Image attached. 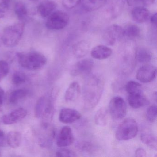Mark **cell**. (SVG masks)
I'll return each mask as SVG.
<instances>
[{"label": "cell", "mask_w": 157, "mask_h": 157, "mask_svg": "<svg viewBox=\"0 0 157 157\" xmlns=\"http://www.w3.org/2000/svg\"><path fill=\"white\" fill-rule=\"evenodd\" d=\"M104 83L101 78L92 75L85 81L83 86V98L87 109L94 108L102 95Z\"/></svg>", "instance_id": "6da1fadb"}, {"label": "cell", "mask_w": 157, "mask_h": 157, "mask_svg": "<svg viewBox=\"0 0 157 157\" xmlns=\"http://www.w3.org/2000/svg\"><path fill=\"white\" fill-rule=\"evenodd\" d=\"M17 57L20 66L29 70L40 69L45 66L47 62L46 57L39 52L18 53Z\"/></svg>", "instance_id": "7a4b0ae2"}, {"label": "cell", "mask_w": 157, "mask_h": 157, "mask_svg": "<svg viewBox=\"0 0 157 157\" xmlns=\"http://www.w3.org/2000/svg\"><path fill=\"white\" fill-rule=\"evenodd\" d=\"M24 29L25 25L23 23L8 26L3 30L1 37L2 42L7 47L15 46L21 39Z\"/></svg>", "instance_id": "3957f363"}, {"label": "cell", "mask_w": 157, "mask_h": 157, "mask_svg": "<svg viewBox=\"0 0 157 157\" xmlns=\"http://www.w3.org/2000/svg\"><path fill=\"white\" fill-rule=\"evenodd\" d=\"M138 132V126L136 121L133 118H126L117 127L116 137L120 141L128 140L135 138Z\"/></svg>", "instance_id": "277c9868"}, {"label": "cell", "mask_w": 157, "mask_h": 157, "mask_svg": "<svg viewBox=\"0 0 157 157\" xmlns=\"http://www.w3.org/2000/svg\"><path fill=\"white\" fill-rule=\"evenodd\" d=\"M53 101L50 97L42 96L39 98L35 108V116L36 118L46 120H51L54 114Z\"/></svg>", "instance_id": "5b68a950"}, {"label": "cell", "mask_w": 157, "mask_h": 157, "mask_svg": "<svg viewBox=\"0 0 157 157\" xmlns=\"http://www.w3.org/2000/svg\"><path fill=\"white\" fill-rule=\"evenodd\" d=\"M69 22V16L62 11L53 12L46 22V26L49 30H60L65 28Z\"/></svg>", "instance_id": "8992f818"}, {"label": "cell", "mask_w": 157, "mask_h": 157, "mask_svg": "<svg viewBox=\"0 0 157 157\" xmlns=\"http://www.w3.org/2000/svg\"><path fill=\"white\" fill-rule=\"evenodd\" d=\"M109 111L113 119L121 120L126 115L127 107L124 100L120 96L113 97L109 103Z\"/></svg>", "instance_id": "52a82bcc"}, {"label": "cell", "mask_w": 157, "mask_h": 157, "mask_svg": "<svg viewBox=\"0 0 157 157\" xmlns=\"http://www.w3.org/2000/svg\"><path fill=\"white\" fill-rule=\"evenodd\" d=\"M124 36V29L118 25L109 26L105 32L104 39L109 45H113Z\"/></svg>", "instance_id": "ba28073f"}, {"label": "cell", "mask_w": 157, "mask_h": 157, "mask_svg": "<svg viewBox=\"0 0 157 157\" xmlns=\"http://www.w3.org/2000/svg\"><path fill=\"white\" fill-rule=\"evenodd\" d=\"M157 76V68L151 65L140 67L137 72L136 78L142 83H149L154 80Z\"/></svg>", "instance_id": "9c48e42d"}, {"label": "cell", "mask_w": 157, "mask_h": 157, "mask_svg": "<svg viewBox=\"0 0 157 157\" xmlns=\"http://www.w3.org/2000/svg\"><path fill=\"white\" fill-rule=\"evenodd\" d=\"M94 66V63L92 59H82L74 65L71 71V74L75 76L88 75L91 72Z\"/></svg>", "instance_id": "30bf717a"}, {"label": "cell", "mask_w": 157, "mask_h": 157, "mask_svg": "<svg viewBox=\"0 0 157 157\" xmlns=\"http://www.w3.org/2000/svg\"><path fill=\"white\" fill-rule=\"evenodd\" d=\"M75 140L72 130L70 127H63L59 131L56 139V144L59 147L71 146Z\"/></svg>", "instance_id": "8fae6325"}, {"label": "cell", "mask_w": 157, "mask_h": 157, "mask_svg": "<svg viewBox=\"0 0 157 157\" xmlns=\"http://www.w3.org/2000/svg\"><path fill=\"white\" fill-rule=\"evenodd\" d=\"M80 113L70 108H63L60 110L59 114V120L64 124H71L81 118Z\"/></svg>", "instance_id": "7c38bea8"}, {"label": "cell", "mask_w": 157, "mask_h": 157, "mask_svg": "<svg viewBox=\"0 0 157 157\" xmlns=\"http://www.w3.org/2000/svg\"><path fill=\"white\" fill-rule=\"evenodd\" d=\"M27 111L24 108H18L10 114L3 115L2 121L4 124H13L23 119L27 115Z\"/></svg>", "instance_id": "4fadbf2b"}, {"label": "cell", "mask_w": 157, "mask_h": 157, "mask_svg": "<svg viewBox=\"0 0 157 157\" xmlns=\"http://www.w3.org/2000/svg\"><path fill=\"white\" fill-rule=\"evenodd\" d=\"M128 102L132 108L137 109L149 104V101L143 93L128 94Z\"/></svg>", "instance_id": "5bb4252c"}, {"label": "cell", "mask_w": 157, "mask_h": 157, "mask_svg": "<svg viewBox=\"0 0 157 157\" xmlns=\"http://www.w3.org/2000/svg\"><path fill=\"white\" fill-rule=\"evenodd\" d=\"M132 19L136 22L141 24L146 22L149 19V11L145 7L138 6L134 8L131 11Z\"/></svg>", "instance_id": "9a60e30c"}, {"label": "cell", "mask_w": 157, "mask_h": 157, "mask_svg": "<svg viewBox=\"0 0 157 157\" xmlns=\"http://www.w3.org/2000/svg\"><path fill=\"white\" fill-rule=\"evenodd\" d=\"M112 53V49L105 45L96 46L91 51V56L98 60H103L108 58L111 56Z\"/></svg>", "instance_id": "2e32d148"}, {"label": "cell", "mask_w": 157, "mask_h": 157, "mask_svg": "<svg viewBox=\"0 0 157 157\" xmlns=\"http://www.w3.org/2000/svg\"><path fill=\"white\" fill-rule=\"evenodd\" d=\"M81 93V88L78 82H71L65 94V100L67 102H72L78 97Z\"/></svg>", "instance_id": "e0dca14e"}, {"label": "cell", "mask_w": 157, "mask_h": 157, "mask_svg": "<svg viewBox=\"0 0 157 157\" xmlns=\"http://www.w3.org/2000/svg\"><path fill=\"white\" fill-rule=\"evenodd\" d=\"M57 4L53 1H46L42 2L37 7V11L42 17H48L56 10Z\"/></svg>", "instance_id": "ac0fdd59"}, {"label": "cell", "mask_w": 157, "mask_h": 157, "mask_svg": "<svg viewBox=\"0 0 157 157\" xmlns=\"http://www.w3.org/2000/svg\"><path fill=\"white\" fill-rule=\"evenodd\" d=\"M90 50V44L87 41H79L74 45L72 48L73 54L77 57L81 58L86 56Z\"/></svg>", "instance_id": "d6986e66"}, {"label": "cell", "mask_w": 157, "mask_h": 157, "mask_svg": "<svg viewBox=\"0 0 157 157\" xmlns=\"http://www.w3.org/2000/svg\"><path fill=\"white\" fill-rule=\"evenodd\" d=\"M107 0H81L83 8L89 11H93L103 7Z\"/></svg>", "instance_id": "ffe728a7"}, {"label": "cell", "mask_w": 157, "mask_h": 157, "mask_svg": "<svg viewBox=\"0 0 157 157\" xmlns=\"http://www.w3.org/2000/svg\"><path fill=\"white\" fill-rule=\"evenodd\" d=\"M135 57L140 63H146L151 60L152 55L148 49L145 48L140 47L137 49Z\"/></svg>", "instance_id": "44dd1931"}, {"label": "cell", "mask_w": 157, "mask_h": 157, "mask_svg": "<svg viewBox=\"0 0 157 157\" xmlns=\"http://www.w3.org/2000/svg\"><path fill=\"white\" fill-rule=\"evenodd\" d=\"M7 141L10 147L17 148L21 143V134L18 131H10L7 135Z\"/></svg>", "instance_id": "7402d4cb"}, {"label": "cell", "mask_w": 157, "mask_h": 157, "mask_svg": "<svg viewBox=\"0 0 157 157\" xmlns=\"http://www.w3.org/2000/svg\"><path fill=\"white\" fill-rule=\"evenodd\" d=\"M108 111L105 107H101L97 111L94 115L95 124L99 126H104L107 124L108 122Z\"/></svg>", "instance_id": "603a6c76"}, {"label": "cell", "mask_w": 157, "mask_h": 157, "mask_svg": "<svg viewBox=\"0 0 157 157\" xmlns=\"http://www.w3.org/2000/svg\"><path fill=\"white\" fill-rule=\"evenodd\" d=\"M29 91L26 89H17L12 92L10 94L9 101L11 104H15L28 95Z\"/></svg>", "instance_id": "cb8c5ba5"}, {"label": "cell", "mask_w": 157, "mask_h": 157, "mask_svg": "<svg viewBox=\"0 0 157 157\" xmlns=\"http://www.w3.org/2000/svg\"><path fill=\"white\" fill-rule=\"evenodd\" d=\"M140 30L136 25H129L124 29V36L128 39L137 38L140 35Z\"/></svg>", "instance_id": "d4e9b609"}, {"label": "cell", "mask_w": 157, "mask_h": 157, "mask_svg": "<svg viewBox=\"0 0 157 157\" xmlns=\"http://www.w3.org/2000/svg\"><path fill=\"white\" fill-rule=\"evenodd\" d=\"M140 139L148 147L155 150H157V138L153 134L149 133H142L140 135Z\"/></svg>", "instance_id": "484cf974"}, {"label": "cell", "mask_w": 157, "mask_h": 157, "mask_svg": "<svg viewBox=\"0 0 157 157\" xmlns=\"http://www.w3.org/2000/svg\"><path fill=\"white\" fill-rule=\"evenodd\" d=\"M15 14L20 20H25L28 15V10L25 4L22 2H18L14 7Z\"/></svg>", "instance_id": "4316f807"}, {"label": "cell", "mask_w": 157, "mask_h": 157, "mask_svg": "<svg viewBox=\"0 0 157 157\" xmlns=\"http://www.w3.org/2000/svg\"><path fill=\"white\" fill-rule=\"evenodd\" d=\"M125 90L128 94L143 93L142 85L134 81H130L126 83Z\"/></svg>", "instance_id": "83f0119b"}, {"label": "cell", "mask_w": 157, "mask_h": 157, "mask_svg": "<svg viewBox=\"0 0 157 157\" xmlns=\"http://www.w3.org/2000/svg\"><path fill=\"white\" fill-rule=\"evenodd\" d=\"M26 80V76L21 71H16L13 73L12 78L13 83L15 85H19L25 83Z\"/></svg>", "instance_id": "f1b7e54d"}, {"label": "cell", "mask_w": 157, "mask_h": 157, "mask_svg": "<svg viewBox=\"0 0 157 157\" xmlns=\"http://www.w3.org/2000/svg\"><path fill=\"white\" fill-rule=\"evenodd\" d=\"M157 106L152 105L149 106L146 112V117L150 122H154L157 118Z\"/></svg>", "instance_id": "f546056e"}, {"label": "cell", "mask_w": 157, "mask_h": 157, "mask_svg": "<svg viewBox=\"0 0 157 157\" xmlns=\"http://www.w3.org/2000/svg\"><path fill=\"white\" fill-rule=\"evenodd\" d=\"M10 71L9 64L5 60H0V82L9 73Z\"/></svg>", "instance_id": "4dcf8cb0"}, {"label": "cell", "mask_w": 157, "mask_h": 157, "mask_svg": "<svg viewBox=\"0 0 157 157\" xmlns=\"http://www.w3.org/2000/svg\"><path fill=\"white\" fill-rule=\"evenodd\" d=\"M10 0H2L0 2V19H2L8 12Z\"/></svg>", "instance_id": "1f68e13d"}, {"label": "cell", "mask_w": 157, "mask_h": 157, "mask_svg": "<svg viewBox=\"0 0 157 157\" xmlns=\"http://www.w3.org/2000/svg\"><path fill=\"white\" fill-rule=\"evenodd\" d=\"M57 157H75L76 155L73 151L66 148H62L56 152Z\"/></svg>", "instance_id": "d6a6232c"}, {"label": "cell", "mask_w": 157, "mask_h": 157, "mask_svg": "<svg viewBox=\"0 0 157 157\" xmlns=\"http://www.w3.org/2000/svg\"><path fill=\"white\" fill-rule=\"evenodd\" d=\"M80 2L81 0H62L63 6L69 10L75 8Z\"/></svg>", "instance_id": "836d02e7"}, {"label": "cell", "mask_w": 157, "mask_h": 157, "mask_svg": "<svg viewBox=\"0 0 157 157\" xmlns=\"http://www.w3.org/2000/svg\"><path fill=\"white\" fill-rule=\"evenodd\" d=\"M4 95H5V93H4V90L0 87V112H2L3 109Z\"/></svg>", "instance_id": "e575fe53"}, {"label": "cell", "mask_w": 157, "mask_h": 157, "mask_svg": "<svg viewBox=\"0 0 157 157\" xmlns=\"http://www.w3.org/2000/svg\"><path fill=\"white\" fill-rule=\"evenodd\" d=\"M136 157H144L146 156V152L144 149L142 148H139L136 150L135 152Z\"/></svg>", "instance_id": "d590c367"}, {"label": "cell", "mask_w": 157, "mask_h": 157, "mask_svg": "<svg viewBox=\"0 0 157 157\" xmlns=\"http://www.w3.org/2000/svg\"><path fill=\"white\" fill-rule=\"evenodd\" d=\"M155 1V0H139V2L146 7H149L153 5Z\"/></svg>", "instance_id": "8d00e7d4"}, {"label": "cell", "mask_w": 157, "mask_h": 157, "mask_svg": "<svg viewBox=\"0 0 157 157\" xmlns=\"http://www.w3.org/2000/svg\"><path fill=\"white\" fill-rule=\"evenodd\" d=\"M5 140V133L0 129V147L3 146Z\"/></svg>", "instance_id": "74e56055"}, {"label": "cell", "mask_w": 157, "mask_h": 157, "mask_svg": "<svg viewBox=\"0 0 157 157\" xmlns=\"http://www.w3.org/2000/svg\"><path fill=\"white\" fill-rule=\"evenodd\" d=\"M150 22L154 26H157V13H155L154 14L151 16Z\"/></svg>", "instance_id": "f35d334b"}, {"label": "cell", "mask_w": 157, "mask_h": 157, "mask_svg": "<svg viewBox=\"0 0 157 157\" xmlns=\"http://www.w3.org/2000/svg\"><path fill=\"white\" fill-rule=\"evenodd\" d=\"M127 3L130 6H134L139 3V0H127Z\"/></svg>", "instance_id": "ab89813d"}, {"label": "cell", "mask_w": 157, "mask_h": 157, "mask_svg": "<svg viewBox=\"0 0 157 157\" xmlns=\"http://www.w3.org/2000/svg\"><path fill=\"white\" fill-rule=\"evenodd\" d=\"M30 1H36V0H30Z\"/></svg>", "instance_id": "60d3db41"}, {"label": "cell", "mask_w": 157, "mask_h": 157, "mask_svg": "<svg viewBox=\"0 0 157 157\" xmlns=\"http://www.w3.org/2000/svg\"><path fill=\"white\" fill-rule=\"evenodd\" d=\"M1 156V154H0V156Z\"/></svg>", "instance_id": "b9f144b4"}]
</instances>
